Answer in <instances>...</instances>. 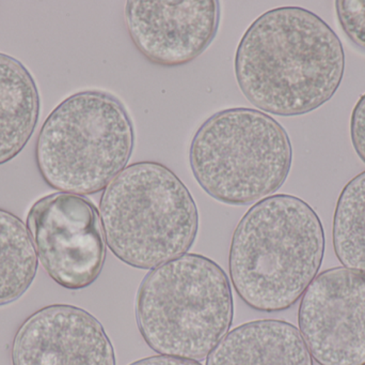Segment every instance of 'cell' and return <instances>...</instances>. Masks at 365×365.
<instances>
[{"mask_svg": "<svg viewBox=\"0 0 365 365\" xmlns=\"http://www.w3.org/2000/svg\"><path fill=\"white\" fill-rule=\"evenodd\" d=\"M332 240L340 263L365 274V171L353 178L339 196Z\"/></svg>", "mask_w": 365, "mask_h": 365, "instance_id": "cell-14", "label": "cell"}, {"mask_svg": "<svg viewBox=\"0 0 365 365\" xmlns=\"http://www.w3.org/2000/svg\"><path fill=\"white\" fill-rule=\"evenodd\" d=\"M336 12L347 38L365 51V0H339Z\"/></svg>", "mask_w": 365, "mask_h": 365, "instance_id": "cell-15", "label": "cell"}, {"mask_svg": "<svg viewBox=\"0 0 365 365\" xmlns=\"http://www.w3.org/2000/svg\"><path fill=\"white\" fill-rule=\"evenodd\" d=\"M205 365H313V358L295 326L261 319L227 332Z\"/></svg>", "mask_w": 365, "mask_h": 365, "instance_id": "cell-11", "label": "cell"}, {"mask_svg": "<svg viewBox=\"0 0 365 365\" xmlns=\"http://www.w3.org/2000/svg\"><path fill=\"white\" fill-rule=\"evenodd\" d=\"M293 162L280 122L259 109L234 107L210 116L189 148L193 177L220 203L246 206L276 193Z\"/></svg>", "mask_w": 365, "mask_h": 365, "instance_id": "cell-6", "label": "cell"}, {"mask_svg": "<svg viewBox=\"0 0 365 365\" xmlns=\"http://www.w3.org/2000/svg\"><path fill=\"white\" fill-rule=\"evenodd\" d=\"M135 311L139 332L150 349L201 361L233 323L231 282L212 259L184 254L145 276Z\"/></svg>", "mask_w": 365, "mask_h": 365, "instance_id": "cell-4", "label": "cell"}, {"mask_svg": "<svg viewBox=\"0 0 365 365\" xmlns=\"http://www.w3.org/2000/svg\"><path fill=\"white\" fill-rule=\"evenodd\" d=\"M26 226L53 282L78 291L98 280L106 259V241L91 201L70 193L46 195L30 208Z\"/></svg>", "mask_w": 365, "mask_h": 365, "instance_id": "cell-7", "label": "cell"}, {"mask_svg": "<svg viewBox=\"0 0 365 365\" xmlns=\"http://www.w3.org/2000/svg\"><path fill=\"white\" fill-rule=\"evenodd\" d=\"M351 137L354 149L365 163V94L356 103L351 113Z\"/></svg>", "mask_w": 365, "mask_h": 365, "instance_id": "cell-16", "label": "cell"}, {"mask_svg": "<svg viewBox=\"0 0 365 365\" xmlns=\"http://www.w3.org/2000/svg\"><path fill=\"white\" fill-rule=\"evenodd\" d=\"M130 365H202L195 360L182 359V358L170 357V356H152L133 362Z\"/></svg>", "mask_w": 365, "mask_h": 365, "instance_id": "cell-17", "label": "cell"}, {"mask_svg": "<svg viewBox=\"0 0 365 365\" xmlns=\"http://www.w3.org/2000/svg\"><path fill=\"white\" fill-rule=\"evenodd\" d=\"M13 365H115L102 324L88 311L51 304L19 326L11 349Z\"/></svg>", "mask_w": 365, "mask_h": 365, "instance_id": "cell-10", "label": "cell"}, {"mask_svg": "<svg viewBox=\"0 0 365 365\" xmlns=\"http://www.w3.org/2000/svg\"><path fill=\"white\" fill-rule=\"evenodd\" d=\"M324 254L325 231L315 210L294 195H272L255 203L236 226L230 278L249 308L282 312L306 293Z\"/></svg>", "mask_w": 365, "mask_h": 365, "instance_id": "cell-2", "label": "cell"}, {"mask_svg": "<svg viewBox=\"0 0 365 365\" xmlns=\"http://www.w3.org/2000/svg\"><path fill=\"white\" fill-rule=\"evenodd\" d=\"M100 219L113 254L137 269H155L186 254L199 211L175 171L154 161L126 166L103 192Z\"/></svg>", "mask_w": 365, "mask_h": 365, "instance_id": "cell-3", "label": "cell"}, {"mask_svg": "<svg viewBox=\"0 0 365 365\" xmlns=\"http://www.w3.org/2000/svg\"><path fill=\"white\" fill-rule=\"evenodd\" d=\"M344 71L338 34L302 6L259 15L245 31L234 58L245 98L259 111L281 117L306 115L331 100Z\"/></svg>", "mask_w": 365, "mask_h": 365, "instance_id": "cell-1", "label": "cell"}, {"mask_svg": "<svg viewBox=\"0 0 365 365\" xmlns=\"http://www.w3.org/2000/svg\"><path fill=\"white\" fill-rule=\"evenodd\" d=\"M36 81L16 58L0 53V165L27 146L40 117Z\"/></svg>", "mask_w": 365, "mask_h": 365, "instance_id": "cell-12", "label": "cell"}, {"mask_svg": "<svg viewBox=\"0 0 365 365\" xmlns=\"http://www.w3.org/2000/svg\"><path fill=\"white\" fill-rule=\"evenodd\" d=\"M134 145V126L124 105L107 92L86 90L49 114L34 156L47 186L83 196L105 190L125 169Z\"/></svg>", "mask_w": 365, "mask_h": 365, "instance_id": "cell-5", "label": "cell"}, {"mask_svg": "<svg viewBox=\"0 0 365 365\" xmlns=\"http://www.w3.org/2000/svg\"><path fill=\"white\" fill-rule=\"evenodd\" d=\"M38 266L27 226L19 216L0 208V306L16 301L29 289Z\"/></svg>", "mask_w": 365, "mask_h": 365, "instance_id": "cell-13", "label": "cell"}, {"mask_svg": "<svg viewBox=\"0 0 365 365\" xmlns=\"http://www.w3.org/2000/svg\"><path fill=\"white\" fill-rule=\"evenodd\" d=\"M136 49L156 66H181L199 57L216 36V0H130L124 9Z\"/></svg>", "mask_w": 365, "mask_h": 365, "instance_id": "cell-9", "label": "cell"}, {"mask_svg": "<svg viewBox=\"0 0 365 365\" xmlns=\"http://www.w3.org/2000/svg\"><path fill=\"white\" fill-rule=\"evenodd\" d=\"M298 325L319 365H365V274L345 267L319 274L302 296Z\"/></svg>", "mask_w": 365, "mask_h": 365, "instance_id": "cell-8", "label": "cell"}]
</instances>
